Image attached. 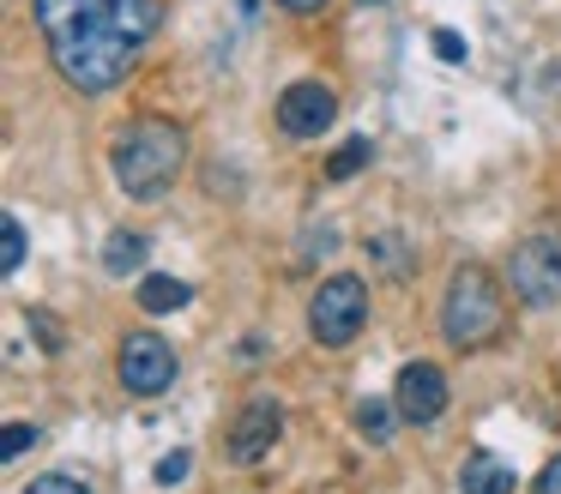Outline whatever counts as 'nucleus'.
<instances>
[{
  "mask_svg": "<svg viewBox=\"0 0 561 494\" xmlns=\"http://www.w3.org/2000/svg\"><path fill=\"white\" fill-rule=\"evenodd\" d=\"M31 12L49 36L55 72L79 96L115 91L163 24V0H31Z\"/></svg>",
  "mask_w": 561,
  "mask_h": 494,
  "instance_id": "obj_1",
  "label": "nucleus"
},
{
  "mask_svg": "<svg viewBox=\"0 0 561 494\" xmlns=\"http://www.w3.org/2000/svg\"><path fill=\"white\" fill-rule=\"evenodd\" d=\"M187 163V133L163 115L122 120L110 139V175L127 199H163Z\"/></svg>",
  "mask_w": 561,
  "mask_h": 494,
  "instance_id": "obj_2",
  "label": "nucleus"
},
{
  "mask_svg": "<svg viewBox=\"0 0 561 494\" xmlns=\"http://www.w3.org/2000/svg\"><path fill=\"white\" fill-rule=\"evenodd\" d=\"M507 325V296L483 265H459L440 296V337L453 349H489Z\"/></svg>",
  "mask_w": 561,
  "mask_h": 494,
  "instance_id": "obj_3",
  "label": "nucleus"
},
{
  "mask_svg": "<svg viewBox=\"0 0 561 494\" xmlns=\"http://www.w3.org/2000/svg\"><path fill=\"white\" fill-rule=\"evenodd\" d=\"M363 325H368V284L351 272L327 277V284L314 289V301H308V332H314V344L344 349Z\"/></svg>",
  "mask_w": 561,
  "mask_h": 494,
  "instance_id": "obj_4",
  "label": "nucleus"
},
{
  "mask_svg": "<svg viewBox=\"0 0 561 494\" xmlns=\"http://www.w3.org/2000/svg\"><path fill=\"white\" fill-rule=\"evenodd\" d=\"M507 289L525 308H556L561 301V235L537 229L507 253Z\"/></svg>",
  "mask_w": 561,
  "mask_h": 494,
  "instance_id": "obj_5",
  "label": "nucleus"
},
{
  "mask_svg": "<svg viewBox=\"0 0 561 494\" xmlns=\"http://www.w3.org/2000/svg\"><path fill=\"white\" fill-rule=\"evenodd\" d=\"M115 368H122V386L134 398H158L175 386V349L158 332H134L122 344V356H115Z\"/></svg>",
  "mask_w": 561,
  "mask_h": 494,
  "instance_id": "obj_6",
  "label": "nucleus"
},
{
  "mask_svg": "<svg viewBox=\"0 0 561 494\" xmlns=\"http://www.w3.org/2000/svg\"><path fill=\"white\" fill-rule=\"evenodd\" d=\"M339 120V91L327 79H296L290 91L278 96V127L290 139H320V133Z\"/></svg>",
  "mask_w": 561,
  "mask_h": 494,
  "instance_id": "obj_7",
  "label": "nucleus"
},
{
  "mask_svg": "<svg viewBox=\"0 0 561 494\" xmlns=\"http://www.w3.org/2000/svg\"><path fill=\"white\" fill-rule=\"evenodd\" d=\"M278 434H284V410L272 404V398H248V404L236 410V422H230L224 452H230L236 464H260V458L278 446Z\"/></svg>",
  "mask_w": 561,
  "mask_h": 494,
  "instance_id": "obj_8",
  "label": "nucleus"
},
{
  "mask_svg": "<svg viewBox=\"0 0 561 494\" xmlns=\"http://www.w3.org/2000/svg\"><path fill=\"white\" fill-rule=\"evenodd\" d=\"M392 404H399V416H404V422H416V428L440 422V410H447V374H440L435 361H404Z\"/></svg>",
  "mask_w": 561,
  "mask_h": 494,
  "instance_id": "obj_9",
  "label": "nucleus"
},
{
  "mask_svg": "<svg viewBox=\"0 0 561 494\" xmlns=\"http://www.w3.org/2000/svg\"><path fill=\"white\" fill-rule=\"evenodd\" d=\"M459 494H519V470L501 452H471L459 464Z\"/></svg>",
  "mask_w": 561,
  "mask_h": 494,
  "instance_id": "obj_10",
  "label": "nucleus"
},
{
  "mask_svg": "<svg viewBox=\"0 0 561 494\" xmlns=\"http://www.w3.org/2000/svg\"><path fill=\"white\" fill-rule=\"evenodd\" d=\"M146 260H151V241L139 235V229H115V235L103 241V272L110 277H134Z\"/></svg>",
  "mask_w": 561,
  "mask_h": 494,
  "instance_id": "obj_11",
  "label": "nucleus"
},
{
  "mask_svg": "<svg viewBox=\"0 0 561 494\" xmlns=\"http://www.w3.org/2000/svg\"><path fill=\"white\" fill-rule=\"evenodd\" d=\"M187 301H194V284H187V277H163V272L139 277V308L146 313H175V308H187Z\"/></svg>",
  "mask_w": 561,
  "mask_h": 494,
  "instance_id": "obj_12",
  "label": "nucleus"
},
{
  "mask_svg": "<svg viewBox=\"0 0 561 494\" xmlns=\"http://www.w3.org/2000/svg\"><path fill=\"white\" fill-rule=\"evenodd\" d=\"M392 410H399V404L363 398V404H356V434H363L368 446H387V440H392Z\"/></svg>",
  "mask_w": 561,
  "mask_h": 494,
  "instance_id": "obj_13",
  "label": "nucleus"
},
{
  "mask_svg": "<svg viewBox=\"0 0 561 494\" xmlns=\"http://www.w3.org/2000/svg\"><path fill=\"white\" fill-rule=\"evenodd\" d=\"M368 157H375V151H368V139H344L339 151H332V163H327V181H351Z\"/></svg>",
  "mask_w": 561,
  "mask_h": 494,
  "instance_id": "obj_14",
  "label": "nucleus"
},
{
  "mask_svg": "<svg viewBox=\"0 0 561 494\" xmlns=\"http://www.w3.org/2000/svg\"><path fill=\"white\" fill-rule=\"evenodd\" d=\"M19 265H25V229H19V217H0V272L13 277Z\"/></svg>",
  "mask_w": 561,
  "mask_h": 494,
  "instance_id": "obj_15",
  "label": "nucleus"
},
{
  "mask_svg": "<svg viewBox=\"0 0 561 494\" xmlns=\"http://www.w3.org/2000/svg\"><path fill=\"white\" fill-rule=\"evenodd\" d=\"M31 446H37V428H31V422H7V434H0V452L19 458V452H31Z\"/></svg>",
  "mask_w": 561,
  "mask_h": 494,
  "instance_id": "obj_16",
  "label": "nucleus"
},
{
  "mask_svg": "<svg viewBox=\"0 0 561 494\" xmlns=\"http://www.w3.org/2000/svg\"><path fill=\"white\" fill-rule=\"evenodd\" d=\"M25 494H91V489H85L79 476H61V470H55V476H37Z\"/></svg>",
  "mask_w": 561,
  "mask_h": 494,
  "instance_id": "obj_17",
  "label": "nucleus"
},
{
  "mask_svg": "<svg viewBox=\"0 0 561 494\" xmlns=\"http://www.w3.org/2000/svg\"><path fill=\"white\" fill-rule=\"evenodd\" d=\"M25 320H31V325H37V337H43V349H49V356H55V349H61V325H55V313H49V308H31V313H25Z\"/></svg>",
  "mask_w": 561,
  "mask_h": 494,
  "instance_id": "obj_18",
  "label": "nucleus"
},
{
  "mask_svg": "<svg viewBox=\"0 0 561 494\" xmlns=\"http://www.w3.org/2000/svg\"><path fill=\"white\" fill-rule=\"evenodd\" d=\"M187 464H194L187 452H163V458H158V482H163V489H175V482L187 476Z\"/></svg>",
  "mask_w": 561,
  "mask_h": 494,
  "instance_id": "obj_19",
  "label": "nucleus"
},
{
  "mask_svg": "<svg viewBox=\"0 0 561 494\" xmlns=\"http://www.w3.org/2000/svg\"><path fill=\"white\" fill-rule=\"evenodd\" d=\"M537 494H561V452L549 458L543 470H537Z\"/></svg>",
  "mask_w": 561,
  "mask_h": 494,
  "instance_id": "obj_20",
  "label": "nucleus"
},
{
  "mask_svg": "<svg viewBox=\"0 0 561 494\" xmlns=\"http://www.w3.org/2000/svg\"><path fill=\"white\" fill-rule=\"evenodd\" d=\"M435 55H440V60H465V43H459L453 31H435Z\"/></svg>",
  "mask_w": 561,
  "mask_h": 494,
  "instance_id": "obj_21",
  "label": "nucleus"
},
{
  "mask_svg": "<svg viewBox=\"0 0 561 494\" xmlns=\"http://www.w3.org/2000/svg\"><path fill=\"white\" fill-rule=\"evenodd\" d=\"M278 7L284 12H302V19H308V12H327V0H278Z\"/></svg>",
  "mask_w": 561,
  "mask_h": 494,
  "instance_id": "obj_22",
  "label": "nucleus"
},
{
  "mask_svg": "<svg viewBox=\"0 0 561 494\" xmlns=\"http://www.w3.org/2000/svg\"><path fill=\"white\" fill-rule=\"evenodd\" d=\"M375 7H380V0H375Z\"/></svg>",
  "mask_w": 561,
  "mask_h": 494,
  "instance_id": "obj_23",
  "label": "nucleus"
}]
</instances>
